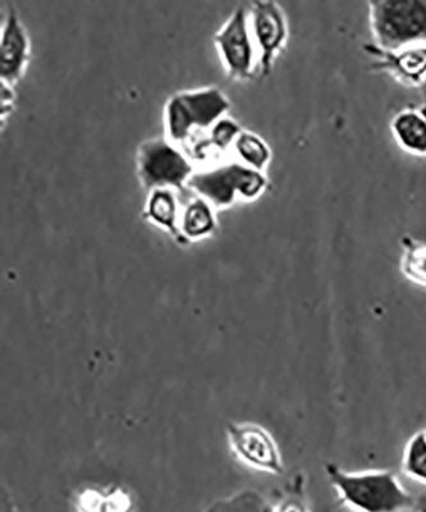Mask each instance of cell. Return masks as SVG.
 Segmentation results:
<instances>
[{
  "instance_id": "1",
  "label": "cell",
  "mask_w": 426,
  "mask_h": 512,
  "mask_svg": "<svg viewBox=\"0 0 426 512\" xmlns=\"http://www.w3.org/2000/svg\"><path fill=\"white\" fill-rule=\"evenodd\" d=\"M324 468L340 501L350 509L395 512L411 509L415 504L414 498L391 470L350 473L333 463L325 464Z\"/></svg>"
},
{
  "instance_id": "2",
  "label": "cell",
  "mask_w": 426,
  "mask_h": 512,
  "mask_svg": "<svg viewBox=\"0 0 426 512\" xmlns=\"http://www.w3.org/2000/svg\"><path fill=\"white\" fill-rule=\"evenodd\" d=\"M232 104L217 86L177 91L169 96L163 111L166 136L174 144L189 141L192 134L228 116Z\"/></svg>"
},
{
  "instance_id": "3",
  "label": "cell",
  "mask_w": 426,
  "mask_h": 512,
  "mask_svg": "<svg viewBox=\"0 0 426 512\" xmlns=\"http://www.w3.org/2000/svg\"><path fill=\"white\" fill-rule=\"evenodd\" d=\"M189 190L209 201L217 210L233 207L238 201L251 203L269 190L270 182L265 172L237 162L204 169L194 173Z\"/></svg>"
},
{
  "instance_id": "4",
  "label": "cell",
  "mask_w": 426,
  "mask_h": 512,
  "mask_svg": "<svg viewBox=\"0 0 426 512\" xmlns=\"http://www.w3.org/2000/svg\"><path fill=\"white\" fill-rule=\"evenodd\" d=\"M369 22L379 49L426 43V0H369Z\"/></svg>"
},
{
  "instance_id": "5",
  "label": "cell",
  "mask_w": 426,
  "mask_h": 512,
  "mask_svg": "<svg viewBox=\"0 0 426 512\" xmlns=\"http://www.w3.org/2000/svg\"><path fill=\"white\" fill-rule=\"evenodd\" d=\"M136 175L142 190L171 189L181 194L189 191L194 166L177 144L164 137H150L137 148Z\"/></svg>"
},
{
  "instance_id": "6",
  "label": "cell",
  "mask_w": 426,
  "mask_h": 512,
  "mask_svg": "<svg viewBox=\"0 0 426 512\" xmlns=\"http://www.w3.org/2000/svg\"><path fill=\"white\" fill-rule=\"evenodd\" d=\"M213 43L229 80L247 82L260 76L259 53L249 24V12L238 7L215 32Z\"/></svg>"
},
{
  "instance_id": "7",
  "label": "cell",
  "mask_w": 426,
  "mask_h": 512,
  "mask_svg": "<svg viewBox=\"0 0 426 512\" xmlns=\"http://www.w3.org/2000/svg\"><path fill=\"white\" fill-rule=\"evenodd\" d=\"M249 24L258 48L260 76L268 77L290 39L286 13L276 0H254Z\"/></svg>"
},
{
  "instance_id": "8",
  "label": "cell",
  "mask_w": 426,
  "mask_h": 512,
  "mask_svg": "<svg viewBox=\"0 0 426 512\" xmlns=\"http://www.w3.org/2000/svg\"><path fill=\"white\" fill-rule=\"evenodd\" d=\"M228 434L242 463L263 472L283 473L281 452L267 429L253 423L229 424Z\"/></svg>"
},
{
  "instance_id": "9",
  "label": "cell",
  "mask_w": 426,
  "mask_h": 512,
  "mask_svg": "<svg viewBox=\"0 0 426 512\" xmlns=\"http://www.w3.org/2000/svg\"><path fill=\"white\" fill-rule=\"evenodd\" d=\"M31 40L15 9H9L0 31V82L16 86L31 62Z\"/></svg>"
},
{
  "instance_id": "10",
  "label": "cell",
  "mask_w": 426,
  "mask_h": 512,
  "mask_svg": "<svg viewBox=\"0 0 426 512\" xmlns=\"http://www.w3.org/2000/svg\"><path fill=\"white\" fill-rule=\"evenodd\" d=\"M365 52L375 58L374 70L386 72L402 85L420 86L426 80V43L397 50H383L366 44Z\"/></svg>"
},
{
  "instance_id": "11",
  "label": "cell",
  "mask_w": 426,
  "mask_h": 512,
  "mask_svg": "<svg viewBox=\"0 0 426 512\" xmlns=\"http://www.w3.org/2000/svg\"><path fill=\"white\" fill-rule=\"evenodd\" d=\"M391 132L403 152L426 157V105L401 109L392 118Z\"/></svg>"
},
{
  "instance_id": "12",
  "label": "cell",
  "mask_w": 426,
  "mask_h": 512,
  "mask_svg": "<svg viewBox=\"0 0 426 512\" xmlns=\"http://www.w3.org/2000/svg\"><path fill=\"white\" fill-rule=\"evenodd\" d=\"M146 195L148 198H146L142 218L169 233L178 244L186 245L180 231L181 210L177 191L155 189Z\"/></svg>"
},
{
  "instance_id": "13",
  "label": "cell",
  "mask_w": 426,
  "mask_h": 512,
  "mask_svg": "<svg viewBox=\"0 0 426 512\" xmlns=\"http://www.w3.org/2000/svg\"><path fill=\"white\" fill-rule=\"evenodd\" d=\"M215 209L209 201L196 196L181 212L180 231L186 244L206 239L217 230Z\"/></svg>"
},
{
  "instance_id": "14",
  "label": "cell",
  "mask_w": 426,
  "mask_h": 512,
  "mask_svg": "<svg viewBox=\"0 0 426 512\" xmlns=\"http://www.w3.org/2000/svg\"><path fill=\"white\" fill-rule=\"evenodd\" d=\"M233 149L241 163L258 171H267L272 163L273 153L267 141L253 131L242 130Z\"/></svg>"
},
{
  "instance_id": "15",
  "label": "cell",
  "mask_w": 426,
  "mask_h": 512,
  "mask_svg": "<svg viewBox=\"0 0 426 512\" xmlns=\"http://www.w3.org/2000/svg\"><path fill=\"white\" fill-rule=\"evenodd\" d=\"M400 269L407 281L426 288V242L403 236Z\"/></svg>"
},
{
  "instance_id": "16",
  "label": "cell",
  "mask_w": 426,
  "mask_h": 512,
  "mask_svg": "<svg viewBox=\"0 0 426 512\" xmlns=\"http://www.w3.org/2000/svg\"><path fill=\"white\" fill-rule=\"evenodd\" d=\"M403 473L415 482L426 486V436L425 431L415 433L407 442L402 457Z\"/></svg>"
},
{
  "instance_id": "17",
  "label": "cell",
  "mask_w": 426,
  "mask_h": 512,
  "mask_svg": "<svg viewBox=\"0 0 426 512\" xmlns=\"http://www.w3.org/2000/svg\"><path fill=\"white\" fill-rule=\"evenodd\" d=\"M244 128L240 123L228 116L221 118L215 122L209 130L208 145L212 148L226 152L229 146H233L238 135L241 134Z\"/></svg>"
},
{
  "instance_id": "18",
  "label": "cell",
  "mask_w": 426,
  "mask_h": 512,
  "mask_svg": "<svg viewBox=\"0 0 426 512\" xmlns=\"http://www.w3.org/2000/svg\"><path fill=\"white\" fill-rule=\"evenodd\" d=\"M16 98L15 86L8 85L6 82H0V113H2V122L8 120L9 116L15 112Z\"/></svg>"
},
{
  "instance_id": "19",
  "label": "cell",
  "mask_w": 426,
  "mask_h": 512,
  "mask_svg": "<svg viewBox=\"0 0 426 512\" xmlns=\"http://www.w3.org/2000/svg\"><path fill=\"white\" fill-rule=\"evenodd\" d=\"M425 436H426V429H425Z\"/></svg>"
}]
</instances>
